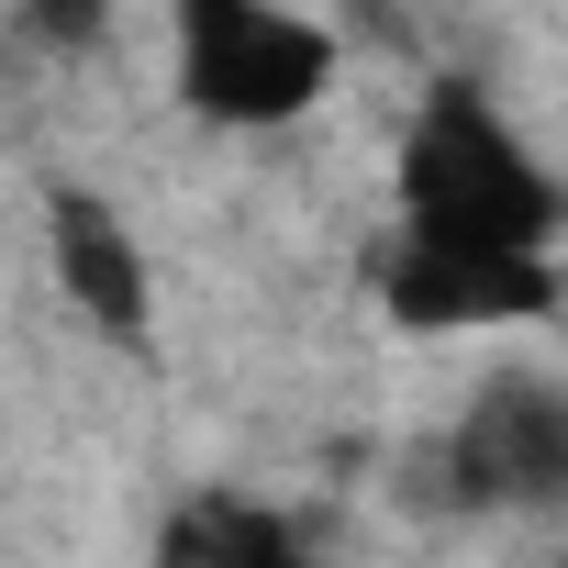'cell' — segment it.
<instances>
[{
  "mask_svg": "<svg viewBox=\"0 0 568 568\" xmlns=\"http://www.w3.org/2000/svg\"><path fill=\"white\" fill-rule=\"evenodd\" d=\"M557 179L535 168V145L468 90L435 79L413 134H402V245L435 256H557Z\"/></svg>",
  "mask_w": 568,
  "mask_h": 568,
  "instance_id": "obj_1",
  "label": "cell"
},
{
  "mask_svg": "<svg viewBox=\"0 0 568 568\" xmlns=\"http://www.w3.org/2000/svg\"><path fill=\"white\" fill-rule=\"evenodd\" d=\"M335 90V34L313 12H267V0H190L179 12V101L201 123H302Z\"/></svg>",
  "mask_w": 568,
  "mask_h": 568,
  "instance_id": "obj_2",
  "label": "cell"
},
{
  "mask_svg": "<svg viewBox=\"0 0 568 568\" xmlns=\"http://www.w3.org/2000/svg\"><path fill=\"white\" fill-rule=\"evenodd\" d=\"M435 446H446L457 513H546V501H568V390L546 368H490Z\"/></svg>",
  "mask_w": 568,
  "mask_h": 568,
  "instance_id": "obj_3",
  "label": "cell"
},
{
  "mask_svg": "<svg viewBox=\"0 0 568 568\" xmlns=\"http://www.w3.org/2000/svg\"><path fill=\"white\" fill-rule=\"evenodd\" d=\"M368 291L390 324L413 335H501V324H546L557 313V256H435V245H379Z\"/></svg>",
  "mask_w": 568,
  "mask_h": 568,
  "instance_id": "obj_4",
  "label": "cell"
},
{
  "mask_svg": "<svg viewBox=\"0 0 568 568\" xmlns=\"http://www.w3.org/2000/svg\"><path fill=\"white\" fill-rule=\"evenodd\" d=\"M45 234H57V278H68V302H79L112 346H145V335H156V278H145L134 223H123L90 179H57V190H45Z\"/></svg>",
  "mask_w": 568,
  "mask_h": 568,
  "instance_id": "obj_5",
  "label": "cell"
},
{
  "mask_svg": "<svg viewBox=\"0 0 568 568\" xmlns=\"http://www.w3.org/2000/svg\"><path fill=\"white\" fill-rule=\"evenodd\" d=\"M156 568H324V557L302 546L291 513H267L245 490H190L156 524Z\"/></svg>",
  "mask_w": 568,
  "mask_h": 568,
  "instance_id": "obj_6",
  "label": "cell"
}]
</instances>
